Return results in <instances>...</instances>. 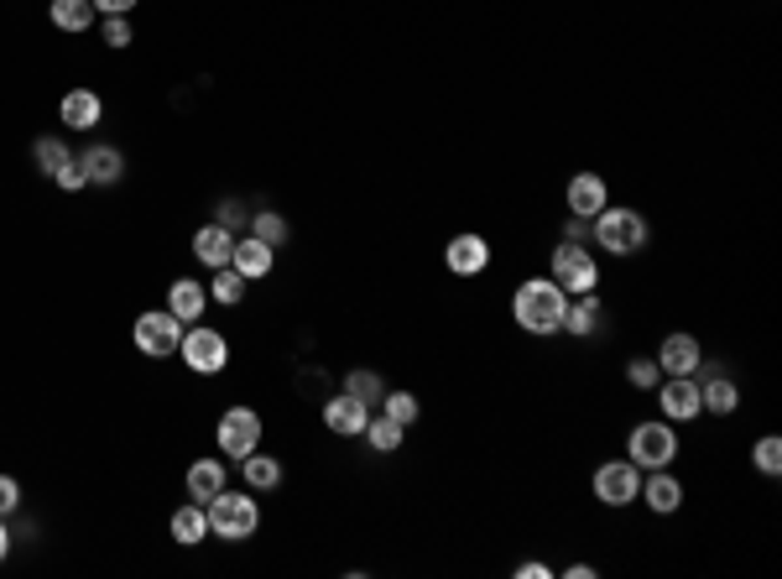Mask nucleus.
Here are the masks:
<instances>
[{
    "label": "nucleus",
    "mask_w": 782,
    "mask_h": 579,
    "mask_svg": "<svg viewBox=\"0 0 782 579\" xmlns=\"http://www.w3.org/2000/svg\"><path fill=\"white\" fill-rule=\"evenodd\" d=\"M564 309H569V292L558 288L553 277H527L512 292V318H517L521 335H558L564 329Z\"/></svg>",
    "instance_id": "f257e3e1"
},
{
    "label": "nucleus",
    "mask_w": 782,
    "mask_h": 579,
    "mask_svg": "<svg viewBox=\"0 0 782 579\" xmlns=\"http://www.w3.org/2000/svg\"><path fill=\"white\" fill-rule=\"evenodd\" d=\"M590 241L611 256H637L647 245V215L631 209V204H605L600 215L590 219Z\"/></svg>",
    "instance_id": "f03ea898"
},
{
    "label": "nucleus",
    "mask_w": 782,
    "mask_h": 579,
    "mask_svg": "<svg viewBox=\"0 0 782 579\" xmlns=\"http://www.w3.org/2000/svg\"><path fill=\"white\" fill-rule=\"evenodd\" d=\"M209 511V532L219 543H245L261 528V507L251 502V491H219L214 502H204Z\"/></svg>",
    "instance_id": "7ed1b4c3"
},
{
    "label": "nucleus",
    "mask_w": 782,
    "mask_h": 579,
    "mask_svg": "<svg viewBox=\"0 0 782 579\" xmlns=\"http://www.w3.org/2000/svg\"><path fill=\"white\" fill-rule=\"evenodd\" d=\"M626 459H631L637 470H667V465L678 459V429H673L667 418L637 423V429L626 434Z\"/></svg>",
    "instance_id": "20e7f679"
},
{
    "label": "nucleus",
    "mask_w": 782,
    "mask_h": 579,
    "mask_svg": "<svg viewBox=\"0 0 782 579\" xmlns=\"http://www.w3.org/2000/svg\"><path fill=\"white\" fill-rule=\"evenodd\" d=\"M178 355H183V365H189L193 376H219V371L230 365V339L219 335V329L189 324V329H183V345H178Z\"/></svg>",
    "instance_id": "39448f33"
},
{
    "label": "nucleus",
    "mask_w": 782,
    "mask_h": 579,
    "mask_svg": "<svg viewBox=\"0 0 782 579\" xmlns=\"http://www.w3.org/2000/svg\"><path fill=\"white\" fill-rule=\"evenodd\" d=\"M558 288L569 292V298H579V292H594L600 288V262H594L590 251L579 241H564L558 251H553V272H548Z\"/></svg>",
    "instance_id": "423d86ee"
},
{
    "label": "nucleus",
    "mask_w": 782,
    "mask_h": 579,
    "mask_svg": "<svg viewBox=\"0 0 782 579\" xmlns=\"http://www.w3.org/2000/svg\"><path fill=\"white\" fill-rule=\"evenodd\" d=\"M183 318H172L167 309H152V314L136 318V350L152 355V361H167V355H178V345H183Z\"/></svg>",
    "instance_id": "0eeeda50"
},
{
    "label": "nucleus",
    "mask_w": 782,
    "mask_h": 579,
    "mask_svg": "<svg viewBox=\"0 0 782 579\" xmlns=\"http://www.w3.org/2000/svg\"><path fill=\"white\" fill-rule=\"evenodd\" d=\"M641 496V470L631 459H605L594 470V502L600 507H631Z\"/></svg>",
    "instance_id": "6e6552de"
},
{
    "label": "nucleus",
    "mask_w": 782,
    "mask_h": 579,
    "mask_svg": "<svg viewBox=\"0 0 782 579\" xmlns=\"http://www.w3.org/2000/svg\"><path fill=\"white\" fill-rule=\"evenodd\" d=\"M219 455H230V459H245V455H256L261 449V418L251 408H230L225 418H219Z\"/></svg>",
    "instance_id": "1a4fd4ad"
},
{
    "label": "nucleus",
    "mask_w": 782,
    "mask_h": 579,
    "mask_svg": "<svg viewBox=\"0 0 782 579\" xmlns=\"http://www.w3.org/2000/svg\"><path fill=\"white\" fill-rule=\"evenodd\" d=\"M658 402H663V418L667 423H694L699 418V382L694 376H663L658 382Z\"/></svg>",
    "instance_id": "9d476101"
},
{
    "label": "nucleus",
    "mask_w": 782,
    "mask_h": 579,
    "mask_svg": "<svg viewBox=\"0 0 782 579\" xmlns=\"http://www.w3.org/2000/svg\"><path fill=\"white\" fill-rule=\"evenodd\" d=\"M694 382H699V408L714 412V418H731L735 408H741V386L725 376V365H710L705 376L694 371Z\"/></svg>",
    "instance_id": "9b49d317"
},
{
    "label": "nucleus",
    "mask_w": 782,
    "mask_h": 579,
    "mask_svg": "<svg viewBox=\"0 0 782 579\" xmlns=\"http://www.w3.org/2000/svg\"><path fill=\"white\" fill-rule=\"evenodd\" d=\"M652 361H658L663 376H694V371L705 365V350H699V339L694 335L678 329V335H667L663 345H658V355H652Z\"/></svg>",
    "instance_id": "f8f14e48"
},
{
    "label": "nucleus",
    "mask_w": 782,
    "mask_h": 579,
    "mask_svg": "<svg viewBox=\"0 0 782 579\" xmlns=\"http://www.w3.org/2000/svg\"><path fill=\"white\" fill-rule=\"evenodd\" d=\"M611 204V189H605V178L600 172H574L569 178V215L579 219H594L600 209Z\"/></svg>",
    "instance_id": "ddd939ff"
},
{
    "label": "nucleus",
    "mask_w": 782,
    "mask_h": 579,
    "mask_svg": "<svg viewBox=\"0 0 782 579\" xmlns=\"http://www.w3.org/2000/svg\"><path fill=\"white\" fill-rule=\"evenodd\" d=\"M99 116H105V99L95 89H69V95L58 99V121L69 125V131H95Z\"/></svg>",
    "instance_id": "4468645a"
},
{
    "label": "nucleus",
    "mask_w": 782,
    "mask_h": 579,
    "mask_svg": "<svg viewBox=\"0 0 782 579\" xmlns=\"http://www.w3.org/2000/svg\"><path fill=\"white\" fill-rule=\"evenodd\" d=\"M444 262H449L454 277H480L491 266V245H485V236H454Z\"/></svg>",
    "instance_id": "2eb2a0df"
},
{
    "label": "nucleus",
    "mask_w": 782,
    "mask_h": 579,
    "mask_svg": "<svg viewBox=\"0 0 782 579\" xmlns=\"http://www.w3.org/2000/svg\"><path fill=\"white\" fill-rule=\"evenodd\" d=\"M324 423H329L334 434L356 438V434H365V423H371V408H365V402H356L350 391H339V397H329V402H324Z\"/></svg>",
    "instance_id": "dca6fc26"
},
{
    "label": "nucleus",
    "mask_w": 782,
    "mask_h": 579,
    "mask_svg": "<svg viewBox=\"0 0 782 579\" xmlns=\"http://www.w3.org/2000/svg\"><path fill=\"white\" fill-rule=\"evenodd\" d=\"M204 309H209V288H204V282H193V277H178L172 292H167V314L183 318V324H198Z\"/></svg>",
    "instance_id": "f3484780"
},
{
    "label": "nucleus",
    "mask_w": 782,
    "mask_h": 579,
    "mask_svg": "<svg viewBox=\"0 0 782 579\" xmlns=\"http://www.w3.org/2000/svg\"><path fill=\"white\" fill-rule=\"evenodd\" d=\"M600 318H605L600 292H579V298H569V309H564V335H579V339L600 335Z\"/></svg>",
    "instance_id": "a211bd4d"
},
{
    "label": "nucleus",
    "mask_w": 782,
    "mask_h": 579,
    "mask_svg": "<svg viewBox=\"0 0 782 579\" xmlns=\"http://www.w3.org/2000/svg\"><path fill=\"white\" fill-rule=\"evenodd\" d=\"M193 256L209 266V272H219V266H230V256H236V236H230L225 225H204V230L193 236Z\"/></svg>",
    "instance_id": "6ab92c4d"
},
{
    "label": "nucleus",
    "mask_w": 782,
    "mask_h": 579,
    "mask_svg": "<svg viewBox=\"0 0 782 579\" xmlns=\"http://www.w3.org/2000/svg\"><path fill=\"white\" fill-rule=\"evenodd\" d=\"M79 162H84V172H89V183H99V189H116L120 178H125V157H120V146L99 142V146H89Z\"/></svg>",
    "instance_id": "aec40b11"
},
{
    "label": "nucleus",
    "mask_w": 782,
    "mask_h": 579,
    "mask_svg": "<svg viewBox=\"0 0 782 579\" xmlns=\"http://www.w3.org/2000/svg\"><path fill=\"white\" fill-rule=\"evenodd\" d=\"M641 496H647V507L658 511V517H673V511L684 507V485L673 481L667 470H647V481H641Z\"/></svg>",
    "instance_id": "412c9836"
},
{
    "label": "nucleus",
    "mask_w": 782,
    "mask_h": 579,
    "mask_svg": "<svg viewBox=\"0 0 782 579\" xmlns=\"http://www.w3.org/2000/svg\"><path fill=\"white\" fill-rule=\"evenodd\" d=\"M272 262H277V251H272L266 241H256V236H240V241H236V256H230V266H236L245 282L266 277V272H272Z\"/></svg>",
    "instance_id": "4be33fe9"
},
{
    "label": "nucleus",
    "mask_w": 782,
    "mask_h": 579,
    "mask_svg": "<svg viewBox=\"0 0 782 579\" xmlns=\"http://www.w3.org/2000/svg\"><path fill=\"white\" fill-rule=\"evenodd\" d=\"M204 538H209V511H204V502H189V507L172 511V543L198 548Z\"/></svg>",
    "instance_id": "5701e85b"
},
{
    "label": "nucleus",
    "mask_w": 782,
    "mask_h": 579,
    "mask_svg": "<svg viewBox=\"0 0 782 579\" xmlns=\"http://www.w3.org/2000/svg\"><path fill=\"white\" fill-rule=\"evenodd\" d=\"M225 491V465L219 459H193L189 465V502H214Z\"/></svg>",
    "instance_id": "b1692460"
},
{
    "label": "nucleus",
    "mask_w": 782,
    "mask_h": 579,
    "mask_svg": "<svg viewBox=\"0 0 782 579\" xmlns=\"http://www.w3.org/2000/svg\"><path fill=\"white\" fill-rule=\"evenodd\" d=\"M52 26H58V32H89V26H95V0H52Z\"/></svg>",
    "instance_id": "393cba45"
},
{
    "label": "nucleus",
    "mask_w": 782,
    "mask_h": 579,
    "mask_svg": "<svg viewBox=\"0 0 782 579\" xmlns=\"http://www.w3.org/2000/svg\"><path fill=\"white\" fill-rule=\"evenodd\" d=\"M240 470H245V485H251V491H277V485H282V459L261 455V449L240 459Z\"/></svg>",
    "instance_id": "a878e982"
},
{
    "label": "nucleus",
    "mask_w": 782,
    "mask_h": 579,
    "mask_svg": "<svg viewBox=\"0 0 782 579\" xmlns=\"http://www.w3.org/2000/svg\"><path fill=\"white\" fill-rule=\"evenodd\" d=\"M402 434L407 429L397 418H386V412H376V418L365 423V444H371L376 455H397V449H402Z\"/></svg>",
    "instance_id": "bb28decb"
},
{
    "label": "nucleus",
    "mask_w": 782,
    "mask_h": 579,
    "mask_svg": "<svg viewBox=\"0 0 782 579\" xmlns=\"http://www.w3.org/2000/svg\"><path fill=\"white\" fill-rule=\"evenodd\" d=\"M251 236H256V241H266L272 251H282V245L292 241V225H287L277 209H256V215H251Z\"/></svg>",
    "instance_id": "cd10ccee"
},
{
    "label": "nucleus",
    "mask_w": 782,
    "mask_h": 579,
    "mask_svg": "<svg viewBox=\"0 0 782 579\" xmlns=\"http://www.w3.org/2000/svg\"><path fill=\"white\" fill-rule=\"evenodd\" d=\"M245 292H251V282L240 277L236 266H219V272H214V282H209V298H214V303H225V309H236V303H240V298H245Z\"/></svg>",
    "instance_id": "c85d7f7f"
},
{
    "label": "nucleus",
    "mask_w": 782,
    "mask_h": 579,
    "mask_svg": "<svg viewBox=\"0 0 782 579\" xmlns=\"http://www.w3.org/2000/svg\"><path fill=\"white\" fill-rule=\"evenodd\" d=\"M345 391H350L356 402H365V408H376L381 397H386V382H381L376 371H350V376H345Z\"/></svg>",
    "instance_id": "c756f323"
},
{
    "label": "nucleus",
    "mask_w": 782,
    "mask_h": 579,
    "mask_svg": "<svg viewBox=\"0 0 782 579\" xmlns=\"http://www.w3.org/2000/svg\"><path fill=\"white\" fill-rule=\"evenodd\" d=\"M381 412H386V418H397L402 429H412V423L423 418V408H418V397H412V391H386V397H381Z\"/></svg>",
    "instance_id": "7c9ffc66"
},
{
    "label": "nucleus",
    "mask_w": 782,
    "mask_h": 579,
    "mask_svg": "<svg viewBox=\"0 0 782 579\" xmlns=\"http://www.w3.org/2000/svg\"><path fill=\"white\" fill-rule=\"evenodd\" d=\"M32 162H37V168L52 178V172L69 162V146L58 142V136H37V142H32Z\"/></svg>",
    "instance_id": "2f4dec72"
},
{
    "label": "nucleus",
    "mask_w": 782,
    "mask_h": 579,
    "mask_svg": "<svg viewBox=\"0 0 782 579\" xmlns=\"http://www.w3.org/2000/svg\"><path fill=\"white\" fill-rule=\"evenodd\" d=\"M626 382L637 386V391H658L663 371H658V361H652V355H637V361L626 365Z\"/></svg>",
    "instance_id": "473e14b6"
},
{
    "label": "nucleus",
    "mask_w": 782,
    "mask_h": 579,
    "mask_svg": "<svg viewBox=\"0 0 782 579\" xmlns=\"http://www.w3.org/2000/svg\"><path fill=\"white\" fill-rule=\"evenodd\" d=\"M757 470H761V475H778V470H782V438L778 434L757 438Z\"/></svg>",
    "instance_id": "72a5a7b5"
},
{
    "label": "nucleus",
    "mask_w": 782,
    "mask_h": 579,
    "mask_svg": "<svg viewBox=\"0 0 782 579\" xmlns=\"http://www.w3.org/2000/svg\"><path fill=\"white\" fill-rule=\"evenodd\" d=\"M214 225H225L230 236H236V230H251V209H245L240 198H225V204H219V219H214Z\"/></svg>",
    "instance_id": "f704fd0d"
},
{
    "label": "nucleus",
    "mask_w": 782,
    "mask_h": 579,
    "mask_svg": "<svg viewBox=\"0 0 782 579\" xmlns=\"http://www.w3.org/2000/svg\"><path fill=\"white\" fill-rule=\"evenodd\" d=\"M52 183H58V189H63V193H79V189H84V183H89V172H84V162H79V157H69L63 168L52 172Z\"/></svg>",
    "instance_id": "c9c22d12"
},
{
    "label": "nucleus",
    "mask_w": 782,
    "mask_h": 579,
    "mask_svg": "<svg viewBox=\"0 0 782 579\" xmlns=\"http://www.w3.org/2000/svg\"><path fill=\"white\" fill-rule=\"evenodd\" d=\"M99 32H105V48H131V43H136L125 16H105V22H99Z\"/></svg>",
    "instance_id": "e433bc0d"
},
{
    "label": "nucleus",
    "mask_w": 782,
    "mask_h": 579,
    "mask_svg": "<svg viewBox=\"0 0 782 579\" xmlns=\"http://www.w3.org/2000/svg\"><path fill=\"white\" fill-rule=\"evenodd\" d=\"M16 507H22V485L11 481V475H0V517H11Z\"/></svg>",
    "instance_id": "4c0bfd02"
},
{
    "label": "nucleus",
    "mask_w": 782,
    "mask_h": 579,
    "mask_svg": "<svg viewBox=\"0 0 782 579\" xmlns=\"http://www.w3.org/2000/svg\"><path fill=\"white\" fill-rule=\"evenodd\" d=\"M136 5H142V0H95V11H99V16H131Z\"/></svg>",
    "instance_id": "58836bf2"
},
{
    "label": "nucleus",
    "mask_w": 782,
    "mask_h": 579,
    "mask_svg": "<svg viewBox=\"0 0 782 579\" xmlns=\"http://www.w3.org/2000/svg\"><path fill=\"white\" fill-rule=\"evenodd\" d=\"M564 241H590V219H579V215H569V225H564Z\"/></svg>",
    "instance_id": "ea45409f"
},
{
    "label": "nucleus",
    "mask_w": 782,
    "mask_h": 579,
    "mask_svg": "<svg viewBox=\"0 0 782 579\" xmlns=\"http://www.w3.org/2000/svg\"><path fill=\"white\" fill-rule=\"evenodd\" d=\"M553 569H548L543 558H527V564H517V579H548Z\"/></svg>",
    "instance_id": "a19ab883"
},
{
    "label": "nucleus",
    "mask_w": 782,
    "mask_h": 579,
    "mask_svg": "<svg viewBox=\"0 0 782 579\" xmlns=\"http://www.w3.org/2000/svg\"><path fill=\"white\" fill-rule=\"evenodd\" d=\"M5 554H11V532H5V522H0V564H5Z\"/></svg>",
    "instance_id": "79ce46f5"
}]
</instances>
